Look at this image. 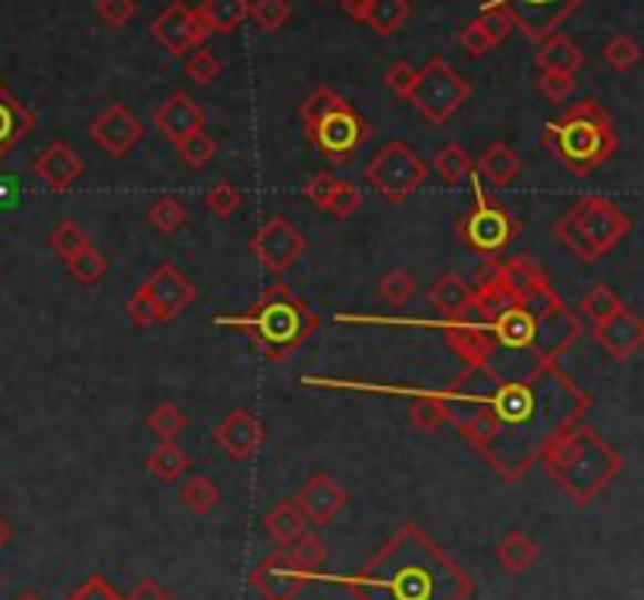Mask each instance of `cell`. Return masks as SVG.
<instances>
[{"instance_id":"obj_25","label":"cell","mask_w":644,"mask_h":600,"mask_svg":"<svg viewBox=\"0 0 644 600\" xmlns=\"http://www.w3.org/2000/svg\"><path fill=\"white\" fill-rule=\"evenodd\" d=\"M428 302L440 311V321H459L469 314L471 306V287L459 277V273H444L434 280V287L428 290Z\"/></svg>"},{"instance_id":"obj_4","label":"cell","mask_w":644,"mask_h":600,"mask_svg":"<svg viewBox=\"0 0 644 600\" xmlns=\"http://www.w3.org/2000/svg\"><path fill=\"white\" fill-rule=\"evenodd\" d=\"M211 324L246 333L268 362L280 365V362H290L295 352L312 340L321 318L302 296H295L287 283L277 280L255 299L252 309L242 314L211 318Z\"/></svg>"},{"instance_id":"obj_8","label":"cell","mask_w":644,"mask_h":600,"mask_svg":"<svg viewBox=\"0 0 644 600\" xmlns=\"http://www.w3.org/2000/svg\"><path fill=\"white\" fill-rule=\"evenodd\" d=\"M629 232H632V217L604 195L579 198L553 227L557 242L585 265H594L613 252Z\"/></svg>"},{"instance_id":"obj_38","label":"cell","mask_w":644,"mask_h":600,"mask_svg":"<svg viewBox=\"0 0 644 600\" xmlns=\"http://www.w3.org/2000/svg\"><path fill=\"white\" fill-rule=\"evenodd\" d=\"M148 224L157 232H176L186 224V208L176 195H160L155 205L148 208Z\"/></svg>"},{"instance_id":"obj_7","label":"cell","mask_w":644,"mask_h":600,"mask_svg":"<svg viewBox=\"0 0 644 600\" xmlns=\"http://www.w3.org/2000/svg\"><path fill=\"white\" fill-rule=\"evenodd\" d=\"M299 116H302L305 142L333 167L350 164L362 152V145L374 136L372 123L340 92H333L331 85H321L318 92H312Z\"/></svg>"},{"instance_id":"obj_40","label":"cell","mask_w":644,"mask_h":600,"mask_svg":"<svg viewBox=\"0 0 644 600\" xmlns=\"http://www.w3.org/2000/svg\"><path fill=\"white\" fill-rule=\"evenodd\" d=\"M51 249L58 252L60 261H66V258H73V255L82 249V246H89V236L82 232L76 220H60L58 227L51 230Z\"/></svg>"},{"instance_id":"obj_35","label":"cell","mask_w":644,"mask_h":600,"mask_svg":"<svg viewBox=\"0 0 644 600\" xmlns=\"http://www.w3.org/2000/svg\"><path fill=\"white\" fill-rule=\"evenodd\" d=\"M145 425L148 431L155 434L160 444H167V441H176L183 431H186V412L176 406V403H160L148 412V418H145Z\"/></svg>"},{"instance_id":"obj_13","label":"cell","mask_w":644,"mask_h":600,"mask_svg":"<svg viewBox=\"0 0 644 600\" xmlns=\"http://www.w3.org/2000/svg\"><path fill=\"white\" fill-rule=\"evenodd\" d=\"M585 0H481V7H494L507 13L512 25H519L531 41L553 35L569 17L582 10Z\"/></svg>"},{"instance_id":"obj_42","label":"cell","mask_w":644,"mask_h":600,"mask_svg":"<svg viewBox=\"0 0 644 600\" xmlns=\"http://www.w3.org/2000/svg\"><path fill=\"white\" fill-rule=\"evenodd\" d=\"M205 205H208V211L227 220V217H233V214L242 208V193L236 189L233 183H215V186L205 193Z\"/></svg>"},{"instance_id":"obj_1","label":"cell","mask_w":644,"mask_h":600,"mask_svg":"<svg viewBox=\"0 0 644 600\" xmlns=\"http://www.w3.org/2000/svg\"><path fill=\"white\" fill-rule=\"evenodd\" d=\"M471 306L459 321H418L381 314H343L346 324L387 328H437L466 371L494 381H526L538 371L560 365V355L585 333V324L553 290L544 268L526 255L488 258L475 273Z\"/></svg>"},{"instance_id":"obj_50","label":"cell","mask_w":644,"mask_h":600,"mask_svg":"<svg viewBox=\"0 0 644 600\" xmlns=\"http://www.w3.org/2000/svg\"><path fill=\"white\" fill-rule=\"evenodd\" d=\"M336 176L333 174H314L305 186H302V195L312 201L318 211H328V205H331L333 198V189H336Z\"/></svg>"},{"instance_id":"obj_27","label":"cell","mask_w":644,"mask_h":600,"mask_svg":"<svg viewBox=\"0 0 644 600\" xmlns=\"http://www.w3.org/2000/svg\"><path fill=\"white\" fill-rule=\"evenodd\" d=\"M534 63L541 66V73H572L575 76V70L585 63V54L579 51L575 41L553 32V35H547L541 51L534 54Z\"/></svg>"},{"instance_id":"obj_56","label":"cell","mask_w":644,"mask_h":600,"mask_svg":"<svg viewBox=\"0 0 644 600\" xmlns=\"http://www.w3.org/2000/svg\"><path fill=\"white\" fill-rule=\"evenodd\" d=\"M368 3H372V0H340V10H343L352 22H365V17H368Z\"/></svg>"},{"instance_id":"obj_24","label":"cell","mask_w":644,"mask_h":600,"mask_svg":"<svg viewBox=\"0 0 644 600\" xmlns=\"http://www.w3.org/2000/svg\"><path fill=\"white\" fill-rule=\"evenodd\" d=\"M522 170H526V161L516 155L507 142H490L485 155L478 157V164H475L478 179H485L490 189H507L522 176Z\"/></svg>"},{"instance_id":"obj_28","label":"cell","mask_w":644,"mask_h":600,"mask_svg":"<svg viewBox=\"0 0 644 600\" xmlns=\"http://www.w3.org/2000/svg\"><path fill=\"white\" fill-rule=\"evenodd\" d=\"M494 554H497V562L507 569L509 576H526L528 569L538 562V557H541L538 544L531 541L526 531H507Z\"/></svg>"},{"instance_id":"obj_6","label":"cell","mask_w":644,"mask_h":600,"mask_svg":"<svg viewBox=\"0 0 644 600\" xmlns=\"http://www.w3.org/2000/svg\"><path fill=\"white\" fill-rule=\"evenodd\" d=\"M541 138L569 174L582 179L604 167L620 148L613 120L598 101H579L560 120H550Z\"/></svg>"},{"instance_id":"obj_32","label":"cell","mask_w":644,"mask_h":600,"mask_svg":"<svg viewBox=\"0 0 644 600\" xmlns=\"http://www.w3.org/2000/svg\"><path fill=\"white\" fill-rule=\"evenodd\" d=\"M412 7L409 0H372L368 3V17L365 22L372 25L381 39H391L393 32L403 29V22L409 20Z\"/></svg>"},{"instance_id":"obj_37","label":"cell","mask_w":644,"mask_h":600,"mask_svg":"<svg viewBox=\"0 0 644 600\" xmlns=\"http://www.w3.org/2000/svg\"><path fill=\"white\" fill-rule=\"evenodd\" d=\"M290 17H293L290 0H255V3H249V20H255V25H258L261 32H277V29H283Z\"/></svg>"},{"instance_id":"obj_17","label":"cell","mask_w":644,"mask_h":600,"mask_svg":"<svg viewBox=\"0 0 644 600\" xmlns=\"http://www.w3.org/2000/svg\"><path fill=\"white\" fill-rule=\"evenodd\" d=\"M89 138L98 145L107 157H123L136 148L138 142L145 138V126L126 104H111L107 111H101L92 123H89Z\"/></svg>"},{"instance_id":"obj_22","label":"cell","mask_w":644,"mask_h":600,"mask_svg":"<svg viewBox=\"0 0 644 600\" xmlns=\"http://www.w3.org/2000/svg\"><path fill=\"white\" fill-rule=\"evenodd\" d=\"M32 170H35V176H39L51 193H66L79 176H82L85 164H82V157L76 155L73 145H66V142H60L58 138V142H51V145L35 157Z\"/></svg>"},{"instance_id":"obj_52","label":"cell","mask_w":644,"mask_h":600,"mask_svg":"<svg viewBox=\"0 0 644 600\" xmlns=\"http://www.w3.org/2000/svg\"><path fill=\"white\" fill-rule=\"evenodd\" d=\"M475 22L488 32V39L494 41V44L507 41L509 32H512V22H509L507 13H500V10H494V7H481V17Z\"/></svg>"},{"instance_id":"obj_41","label":"cell","mask_w":644,"mask_h":600,"mask_svg":"<svg viewBox=\"0 0 644 600\" xmlns=\"http://www.w3.org/2000/svg\"><path fill=\"white\" fill-rule=\"evenodd\" d=\"M377 296H381L384 302H391V306H406L412 296H415V280H412V273L403 271V268H393L391 273H384L381 283H377Z\"/></svg>"},{"instance_id":"obj_55","label":"cell","mask_w":644,"mask_h":600,"mask_svg":"<svg viewBox=\"0 0 644 600\" xmlns=\"http://www.w3.org/2000/svg\"><path fill=\"white\" fill-rule=\"evenodd\" d=\"M123 600H176V598L167 591V588H160V581L148 576V579L138 581L136 588H133Z\"/></svg>"},{"instance_id":"obj_31","label":"cell","mask_w":644,"mask_h":600,"mask_svg":"<svg viewBox=\"0 0 644 600\" xmlns=\"http://www.w3.org/2000/svg\"><path fill=\"white\" fill-rule=\"evenodd\" d=\"M434 174L437 179L444 183V186H459L466 176L471 174V167H475V161L469 157V152L459 145V142H447L444 148H437V155H434Z\"/></svg>"},{"instance_id":"obj_44","label":"cell","mask_w":644,"mask_h":600,"mask_svg":"<svg viewBox=\"0 0 644 600\" xmlns=\"http://www.w3.org/2000/svg\"><path fill=\"white\" fill-rule=\"evenodd\" d=\"M290 550H293L295 560L302 562L309 572L321 576V566H324V560H328V544L321 541L318 535H309V531H305V535H302V538H299Z\"/></svg>"},{"instance_id":"obj_10","label":"cell","mask_w":644,"mask_h":600,"mask_svg":"<svg viewBox=\"0 0 644 600\" xmlns=\"http://www.w3.org/2000/svg\"><path fill=\"white\" fill-rule=\"evenodd\" d=\"M469 97L471 85L456 73V66L444 58H430L415 73V89H412L409 101L430 126H444Z\"/></svg>"},{"instance_id":"obj_46","label":"cell","mask_w":644,"mask_h":600,"mask_svg":"<svg viewBox=\"0 0 644 600\" xmlns=\"http://www.w3.org/2000/svg\"><path fill=\"white\" fill-rule=\"evenodd\" d=\"M415 66H412L409 60H396L387 66V73H384V85H387V92H393L396 97H403V101H409L412 89H415Z\"/></svg>"},{"instance_id":"obj_9","label":"cell","mask_w":644,"mask_h":600,"mask_svg":"<svg viewBox=\"0 0 644 600\" xmlns=\"http://www.w3.org/2000/svg\"><path fill=\"white\" fill-rule=\"evenodd\" d=\"M469 183L475 201H471L469 211L456 220V236L469 252L481 255L485 261L500 258V252H507L509 246L522 236V224L494 195L481 189V179L475 174V167H471Z\"/></svg>"},{"instance_id":"obj_57","label":"cell","mask_w":644,"mask_h":600,"mask_svg":"<svg viewBox=\"0 0 644 600\" xmlns=\"http://www.w3.org/2000/svg\"><path fill=\"white\" fill-rule=\"evenodd\" d=\"M20 198V186L7 176H0V208H13Z\"/></svg>"},{"instance_id":"obj_45","label":"cell","mask_w":644,"mask_h":600,"mask_svg":"<svg viewBox=\"0 0 644 600\" xmlns=\"http://www.w3.org/2000/svg\"><path fill=\"white\" fill-rule=\"evenodd\" d=\"M359 208H362V189H359L355 183H350V179H340L336 189H333L328 211H331L336 220H346V217H352Z\"/></svg>"},{"instance_id":"obj_59","label":"cell","mask_w":644,"mask_h":600,"mask_svg":"<svg viewBox=\"0 0 644 600\" xmlns=\"http://www.w3.org/2000/svg\"><path fill=\"white\" fill-rule=\"evenodd\" d=\"M13 600H41V594H35V591H22V594H17Z\"/></svg>"},{"instance_id":"obj_36","label":"cell","mask_w":644,"mask_h":600,"mask_svg":"<svg viewBox=\"0 0 644 600\" xmlns=\"http://www.w3.org/2000/svg\"><path fill=\"white\" fill-rule=\"evenodd\" d=\"M179 497H183V504L186 509L193 513V516H208L217 504H220V490L211 478H205V475H193L183 490H179Z\"/></svg>"},{"instance_id":"obj_51","label":"cell","mask_w":644,"mask_h":600,"mask_svg":"<svg viewBox=\"0 0 644 600\" xmlns=\"http://www.w3.org/2000/svg\"><path fill=\"white\" fill-rule=\"evenodd\" d=\"M459 48H463V51H466L471 60H481L485 54H490L497 44L488 39V32H485L478 22H469V25L459 32Z\"/></svg>"},{"instance_id":"obj_3","label":"cell","mask_w":644,"mask_h":600,"mask_svg":"<svg viewBox=\"0 0 644 600\" xmlns=\"http://www.w3.org/2000/svg\"><path fill=\"white\" fill-rule=\"evenodd\" d=\"M328 581L346 588L355 600L475 598V579L415 523L403 525L365 566Z\"/></svg>"},{"instance_id":"obj_29","label":"cell","mask_w":644,"mask_h":600,"mask_svg":"<svg viewBox=\"0 0 644 600\" xmlns=\"http://www.w3.org/2000/svg\"><path fill=\"white\" fill-rule=\"evenodd\" d=\"M264 528H268V535H271L280 547H293V544L309 531V519L299 513V506H295L293 500H280V504L273 506L271 513L264 516Z\"/></svg>"},{"instance_id":"obj_19","label":"cell","mask_w":644,"mask_h":600,"mask_svg":"<svg viewBox=\"0 0 644 600\" xmlns=\"http://www.w3.org/2000/svg\"><path fill=\"white\" fill-rule=\"evenodd\" d=\"M211 441H215L230 459L242 463V459H252L255 453L261 449V444L268 441V431L258 422V415L249 408H233L220 425L211 431Z\"/></svg>"},{"instance_id":"obj_23","label":"cell","mask_w":644,"mask_h":600,"mask_svg":"<svg viewBox=\"0 0 644 600\" xmlns=\"http://www.w3.org/2000/svg\"><path fill=\"white\" fill-rule=\"evenodd\" d=\"M32 130H35V114L22 104V97H17L3 85V76H0V164Z\"/></svg>"},{"instance_id":"obj_5","label":"cell","mask_w":644,"mask_h":600,"mask_svg":"<svg viewBox=\"0 0 644 600\" xmlns=\"http://www.w3.org/2000/svg\"><path fill=\"white\" fill-rule=\"evenodd\" d=\"M544 472L563 487L572 504L591 506L623 472V456L585 422L563 427L550 437L541 459Z\"/></svg>"},{"instance_id":"obj_54","label":"cell","mask_w":644,"mask_h":600,"mask_svg":"<svg viewBox=\"0 0 644 600\" xmlns=\"http://www.w3.org/2000/svg\"><path fill=\"white\" fill-rule=\"evenodd\" d=\"M126 314L133 318V324H138V328H152V324H157L155 306H152V299H148L142 290H136L133 296H129V302H126Z\"/></svg>"},{"instance_id":"obj_47","label":"cell","mask_w":644,"mask_h":600,"mask_svg":"<svg viewBox=\"0 0 644 600\" xmlns=\"http://www.w3.org/2000/svg\"><path fill=\"white\" fill-rule=\"evenodd\" d=\"M95 13L104 25L111 29H123L126 22L136 17V0H98L95 3Z\"/></svg>"},{"instance_id":"obj_16","label":"cell","mask_w":644,"mask_h":600,"mask_svg":"<svg viewBox=\"0 0 644 600\" xmlns=\"http://www.w3.org/2000/svg\"><path fill=\"white\" fill-rule=\"evenodd\" d=\"M152 39L174 58H186L193 48H201L208 39V29L201 25L198 13L183 0H174L167 10H160L152 22Z\"/></svg>"},{"instance_id":"obj_12","label":"cell","mask_w":644,"mask_h":600,"mask_svg":"<svg viewBox=\"0 0 644 600\" xmlns=\"http://www.w3.org/2000/svg\"><path fill=\"white\" fill-rule=\"evenodd\" d=\"M249 249H252L255 258H258L273 277H280V273L290 271L302 255L309 252V239L299 232V227H295L293 220H287L283 214H277V217H268V220L252 232Z\"/></svg>"},{"instance_id":"obj_21","label":"cell","mask_w":644,"mask_h":600,"mask_svg":"<svg viewBox=\"0 0 644 600\" xmlns=\"http://www.w3.org/2000/svg\"><path fill=\"white\" fill-rule=\"evenodd\" d=\"M594 340L616 362H629L644 346V321L635 311L623 309L604 324H594Z\"/></svg>"},{"instance_id":"obj_18","label":"cell","mask_w":644,"mask_h":600,"mask_svg":"<svg viewBox=\"0 0 644 600\" xmlns=\"http://www.w3.org/2000/svg\"><path fill=\"white\" fill-rule=\"evenodd\" d=\"M293 504L299 506V513L314 525H331L346 506H350V490L343 485H336L328 472L312 475L305 485L295 490Z\"/></svg>"},{"instance_id":"obj_43","label":"cell","mask_w":644,"mask_h":600,"mask_svg":"<svg viewBox=\"0 0 644 600\" xmlns=\"http://www.w3.org/2000/svg\"><path fill=\"white\" fill-rule=\"evenodd\" d=\"M176 152H179V157H183V164H186V167L201 170V167H205V164L217 155V142L208 136L205 130H201V133H196L189 142H183Z\"/></svg>"},{"instance_id":"obj_49","label":"cell","mask_w":644,"mask_h":600,"mask_svg":"<svg viewBox=\"0 0 644 600\" xmlns=\"http://www.w3.org/2000/svg\"><path fill=\"white\" fill-rule=\"evenodd\" d=\"M186 73L196 79L198 85H208L224 73V63L211 54V51H196L193 58L186 60Z\"/></svg>"},{"instance_id":"obj_33","label":"cell","mask_w":644,"mask_h":600,"mask_svg":"<svg viewBox=\"0 0 644 600\" xmlns=\"http://www.w3.org/2000/svg\"><path fill=\"white\" fill-rule=\"evenodd\" d=\"M623 309H625L623 299L610 290L606 283H594V287L582 296V302H579V311L585 314L591 324H604V321H610L613 314H620Z\"/></svg>"},{"instance_id":"obj_48","label":"cell","mask_w":644,"mask_h":600,"mask_svg":"<svg viewBox=\"0 0 644 600\" xmlns=\"http://www.w3.org/2000/svg\"><path fill=\"white\" fill-rule=\"evenodd\" d=\"M538 92H541L550 104H563V101L575 92V76H572V73H541V79H538Z\"/></svg>"},{"instance_id":"obj_39","label":"cell","mask_w":644,"mask_h":600,"mask_svg":"<svg viewBox=\"0 0 644 600\" xmlns=\"http://www.w3.org/2000/svg\"><path fill=\"white\" fill-rule=\"evenodd\" d=\"M604 60L613 73H629V70L642 60L638 41L629 39V35H613V39L604 44Z\"/></svg>"},{"instance_id":"obj_15","label":"cell","mask_w":644,"mask_h":600,"mask_svg":"<svg viewBox=\"0 0 644 600\" xmlns=\"http://www.w3.org/2000/svg\"><path fill=\"white\" fill-rule=\"evenodd\" d=\"M152 299V306L157 311V324H167V321H176L183 311L189 309L196 302V283L186 277V273L176 268L174 261H164L157 265L155 271L148 273V280L138 287Z\"/></svg>"},{"instance_id":"obj_26","label":"cell","mask_w":644,"mask_h":600,"mask_svg":"<svg viewBox=\"0 0 644 600\" xmlns=\"http://www.w3.org/2000/svg\"><path fill=\"white\" fill-rule=\"evenodd\" d=\"M196 13L208 35H233L249 20V0H201Z\"/></svg>"},{"instance_id":"obj_34","label":"cell","mask_w":644,"mask_h":600,"mask_svg":"<svg viewBox=\"0 0 644 600\" xmlns=\"http://www.w3.org/2000/svg\"><path fill=\"white\" fill-rule=\"evenodd\" d=\"M63 265H66V271L73 273L82 287H95L101 277L107 273V268H111V265H107V258H104V252H98L92 242H89V246H82V249H79L73 258H66Z\"/></svg>"},{"instance_id":"obj_53","label":"cell","mask_w":644,"mask_h":600,"mask_svg":"<svg viewBox=\"0 0 644 600\" xmlns=\"http://www.w3.org/2000/svg\"><path fill=\"white\" fill-rule=\"evenodd\" d=\"M66 600H123V594H117L104 576H89Z\"/></svg>"},{"instance_id":"obj_20","label":"cell","mask_w":644,"mask_h":600,"mask_svg":"<svg viewBox=\"0 0 644 600\" xmlns=\"http://www.w3.org/2000/svg\"><path fill=\"white\" fill-rule=\"evenodd\" d=\"M152 120H155L157 133L167 142H174L176 148L205 130V111L198 107V101L189 92H174L167 101H160Z\"/></svg>"},{"instance_id":"obj_11","label":"cell","mask_w":644,"mask_h":600,"mask_svg":"<svg viewBox=\"0 0 644 600\" xmlns=\"http://www.w3.org/2000/svg\"><path fill=\"white\" fill-rule=\"evenodd\" d=\"M430 176V167L425 157L412 148L409 142H391L384 145L365 167V179L387 201H406L422 189V183Z\"/></svg>"},{"instance_id":"obj_2","label":"cell","mask_w":644,"mask_h":600,"mask_svg":"<svg viewBox=\"0 0 644 600\" xmlns=\"http://www.w3.org/2000/svg\"><path fill=\"white\" fill-rule=\"evenodd\" d=\"M425 393L447 406V425L503 482H522L550 437L582 422L591 408V396L560 365L526 381H494L478 371H463L449 387Z\"/></svg>"},{"instance_id":"obj_14","label":"cell","mask_w":644,"mask_h":600,"mask_svg":"<svg viewBox=\"0 0 644 600\" xmlns=\"http://www.w3.org/2000/svg\"><path fill=\"white\" fill-rule=\"evenodd\" d=\"M318 579L302 562L295 560L290 547H277L252 569V588L261 600H295Z\"/></svg>"},{"instance_id":"obj_58","label":"cell","mask_w":644,"mask_h":600,"mask_svg":"<svg viewBox=\"0 0 644 600\" xmlns=\"http://www.w3.org/2000/svg\"><path fill=\"white\" fill-rule=\"evenodd\" d=\"M10 538H13V528H10V523L0 516V547H7V544H10Z\"/></svg>"},{"instance_id":"obj_60","label":"cell","mask_w":644,"mask_h":600,"mask_svg":"<svg viewBox=\"0 0 644 600\" xmlns=\"http://www.w3.org/2000/svg\"><path fill=\"white\" fill-rule=\"evenodd\" d=\"M314 3H321V0H314Z\"/></svg>"},{"instance_id":"obj_30","label":"cell","mask_w":644,"mask_h":600,"mask_svg":"<svg viewBox=\"0 0 644 600\" xmlns=\"http://www.w3.org/2000/svg\"><path fill=\"white\" fill-rule=\"evenodd\" d=\"M145 468L155 475L157 482L170 485V482H176L179 475H186V468H189V456H186V449L176 444V441H167V444L155 446V449L148 453Z\"/></svg>"}]
</instances>
